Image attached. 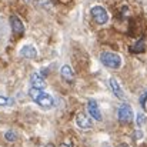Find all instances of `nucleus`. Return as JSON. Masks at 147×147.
Instances as JSON below:
<instances>
[{
  "instance_id": "nucleus-1",
  "label": "nucleus",
  "mask_w": 147,
  "mask_h": 147,
  "mask_svg": "<svg viewBox=\"0 0 147 147\" xmlns=\"http://www.w3.org/2000/svg\"><path fill=\"white\" fill-rule=\"evenodd\" d=\"M29 96H30V98H32L36 104H39V106L43 107V109H51V107L54 106L53 97H51L50 94H47L46 92H43V89L32 87V89L29 90Z\"/></svg>"
},
{
  "instance_id": "nucleus-2",
  "label": "nucleus",
  "mask_w": 147,
  "mask_h": 147,
  "mask_svg": "<svg viewBox=\"0 0 147 147\" xmlns=\"http://www.w3.org/2000/svg\"><path fill=\"white\" fill-rule=\"evenodd\" d=\"M100 61L109 69H119L121 66V57L113 51H103L100 54Z\"/></svg>"
},
{
  "instance_id": "nucleus-3",
  "label": "nucleus",
  "mask_w": 147,
  "mask_h": 147,
  "mask_svg": "<svg viewBox=\"0 0 147 147\" xmlns=\"http://www.w3.org/2000/svg\"><path fill=\"white\" fill-rule=\"evenodd\" d=\"M133 117H134V114H133L131 106L127 104V103H123L120 106V109H119V120H120V123L129 124V123L133 121Z\"/></svg>"
},
{
  "instance_id": "nucleus-4",
  "label": "nucleus",
  "mask_w": 147,
  "mask_h": 147,
  "mask_svg": "<svg viewBox=\"0 0 147 147\" xmlns=\"http://www.w3.org/2000/svg\"><path fill=\"white\" fill-rule=\"evenodd\" d=\"M92 17L98 24H106L109 22V13L103 6H93L92 7Z\"/></svg>"
},
{
  "instance_id": "nucleus-5",
  "label": "nucleus",
  "mask_w": 147,
  "mask_h": 147,
  "mask_svg": "<svg viewBox=\"0 0 147 147\" xmlns=\"http://www.w3.org/2000/svg\"><path fill=\"white\" fill-rule=\"evenodd\" d=\"M74 120H76L77 127L82 129V130H89V129L93 127L92 119H90L86 113H83V111H79V113L76 114V119H74Z\"/></svg>"
},
{
  "instance_id": "nucleus-6",
  "label": "nucleus",
  "mask_w": 147,
  "mask_h": 147,
  "mask_svg": "<svg viewBox=\"0 0 147 147\" xmlns=\"http://www.w3.org/2000/svg\"><path fill=\"white\" fill-rule=\"evenodd\" d=\"M87 113L94 119V120H101V111H100V109H98V104L97 101H94V100H89L87 101Z\"/></svg>"
},
{
  "instance_id": "nucleus-7",
  "label": "nucleus",
  "mask_w": 147,
  "mask_h": 147,
  "mask_svg": "<svg viewBox=\"0 0 147 147\" xmlns=\"http://www.w3.org/2000/svg\"><path fill=\"white\" fill-rule=\"evenodd\" d=\"M10 26H11L13 33H16V34H23L24 33V24L16 14H13L10 17Z\"/></svg>"
},
{
  "instance_id": "nucleus-8",
  "label": "nucleus",
  "mask_w": 147,
  "mask_h": 147,
  "mask_svg": "<svg viewBox=\"0 0 147 147\" xmlns=\"http://www.w3.org/2000/svg\"><path fill=\"white\" fill-rule=\"evenodd\" d=\"M30 84L32 87H36V89H45L46 87V82H45V77L40 74V73H32L30 76Z\"/></svg>"
},
{
  "instance_id": "nucleus-9",
  "label": "nucleus",
  "mask_w": 147,
  "mask_h": 147,
  "mask_svg": "<svg viewBox=\"0 0 147 147\" xmlns=\"http://www.w3.org/2000/svg\"><path fill=\"white\" fill-rule=\"evenodd\" d=\"M20 56L24 59H34L37 56V50L33 45H26L20 49Z\"/></svg>"
},
{
  "instance_id": "nucleus-10",
  "label": "nucleus",
  "mask_w": 147,
  "mask_h": 147,
  "mask_svg": "<svg viewBox=\"0 0 147 147\" xmlns=\"http://www.w3.org/2000/svg\"><path fill=\"white\" fill-rule=\"evenodd\" d=\"M60 74H61V77H63L66 82H69V83H73V82H74V71H73V69H71L69 64H64V66L61 67Z\"/></svg>"
},
{
  "instance_id": "nucleus-11",
  "label": "nucleus",
  "mask_w": 147,
  "mask_h": 147,
  "mask_svg": "<svg viewBox=\"0 0 147 147\" xmlns=\"http://www.w3.org/2000/svg\"><path fill=\"white\" fill-rule=\"evenodd\" d=\"M110 87H111V90H113V93L117 96L119 98H123L124 97V93H123V89H121V86L119 84V82H117V79H114V77H111L110 79Z\"/></svg>"
},
{
  "instance_id": "nucleus-12",
  "label": "nucleus",
  "mask_w": 147,
  "mask_h": 147,
  "mask_svg": "<svg viewBox=\"0 0 147 147\" xmlns=\"http://www.w3.org/2000/svg\"><path fill=\"white\" fill-rule=\"evenodd\" d=\"M144 50H146V45H144L143 40H139L136 45H133L130 47V51H133V53H143Z\"/></svg>"
},
{
  "instance_id": "nucleus-13",
  "label": "nucleus",
  "mask_w": 147,
  "mask_h": 147,
  "mask_svg": "<svg viewBox=\"0 0 147 147\" xmlns=\"http://www.w3.org/2000/svg\"><path fill=\"white\" fill-rule=\"evenodd\" d=\"M13 104H14V100L13 98L0 96V107H9V106H13Z\"/></svg>"
},
{
  "instance_id": "nucleus-14",
  "label": "nucleus",
  "mask_w": 147,
  "mask_h": 147,
  "mask_svg": "<svg viewBox=\"0 0 147 147\" xmlns=\"http://www.w3.org/2000/svg\"><path fill=\"white\" fill-rule=\"evenodd\" d=\"M4 139H6L7 142H16V140H17V134H16L13 130H9V131L4 133Z\"/></svg>"
},
{
  "instance_id": "nucleus-15",
  "label": "nucleus",
  "mask_w": 147,
  "mask_h": 147,
  "mask_svg": "<svg viewBox=\"0 0 147 147\" xmlns=\"http://www.w3.org/2000/svg\"><path fill=\"white\" fill-rule=\"evenodd\" d=\"M146 116L143 114V113H137V117H136V123H137V126L139 127H142V126H144L146 124Z\"/></svg>"
},
{
  "instance_id": "nucleus-16",
  "label": "nucleus",
  "mask_w": 147,
  "mask_h": 147,
  "mask_svg": "<svg viewBox=\"0 0 147 147\" xmlns=\"http://www.w3.org/2000/svg\"><path fill=\"white\" fill-rule=\"evenodd\" d=\"M140 104H142V107L143 109H146V101H147V90H144L142 94H140Z\"/></svg>"
},
{
  "instance_id": "nucleus-17",
  "label": "nucleus",
  "mask_w": 147,
  "mask_h": 147,
  "mask_svg": "<svg viewBox=\"0 0 147 147\" xmlns=\"http://www.w3.org/2000/svg\"><path fill=\"white\" fill-rule=\"evenodd\" d=\"M142 137H143V133H142L140 130H136V131H134V139L139 140V139H142Z\"/></svg>"
},
{
  "instance_id": "nucleus-18",
  "label": "nucleus",
  "mask_w": 147,
  "mask_h": 147,
  "mask_svg": "<svg viewBox=\"0 0 147 147\" xmlns=\"http://www.w3.org/2000/svg\"><path fill=\"white\" fill-rule=\"evenodd\" d=\"M60 147H73V146H71L70 143H63V144H61Z\"/></svg>"
},
{
  "instance_id": "nucleus-19",
  "label": "nucleus",
  "mask_w": 147,
  "mask_h": 147,
  "mask_svg": "<svg viewBox=\"0 0 147 147\" xmlns=\"http://www.w3.org/2000/svg\"><path fill=\"white\" fill-rule=\"evenodd\" d=\"M117 147H130L129 144H126V143H121V144H119Z\"/></svg>"
},
{
  "instance_id": "nucleus-20",
  "label": "nucleus",
  "mask_w": 147,
  "mask_h": 147,
  "mask_svg": "<svg viewBox=\"0 0 147 147\" xmlns=\"http://www.w3.org/2000/svg\"><path fill=\"white\" fill-rule=\"evenodd\" d=\"M43 147H54V144H46V146H43Z\"/></svg>"
}]
</instances>
